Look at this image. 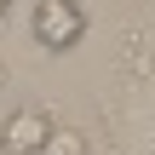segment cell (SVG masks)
Returning a JSON list of instances; mask_svg holds the SVG:
<instances>
[{
	"instance_id": "1",
	"label": "cell",
	"mask_w": 155,
	"mask_h": 155,
	"mask_svg": "<svg viewBox=\"0 0 155 155\" xmlns=\"http://www.w3.org/2000/svg\"><path fill=\"white\" fill-rule=\"evenodd\" d=\"M104 115L115 155H155V0L127 17L109 81H104Z\"/></svg>"
},
{
	"instance_id": "2",
	"label": "cell",
	"mask_w": 155,
	"mask_h": 155,
	"mask_svg": "<svg viewBox=\"0 0 155 155\" xmlns=\"http://www.w3.org/2000/svg\"><path fill=\"white\" fill-rule=\"evenodd\" d=\"M29 35H35L40 52H69V46H81V35H86V6H81V0H40Z\"/></svg>"
},
{
	"instance_id": "3",
	"label": "cell",
	"mask_w": 155,
	"mask_h": 155,
	"mask_svg": "<svg viewBox=\"0 0 155 155\" xmlns=\"http://www.w3.org/2000/svg\"><path fill=\"white\" fill-rule=\"evenodd\" d=\"M52 109L46 104H17L12 115H6V127H0V155H35L46 144V132H52Z\"/></svg>"
},
{
	"instance_id": "4",
	"label": "cell",
	"mask_w": 155,
	"mask_h": 155,
	"mask_svg": "<svg viewBox=\"0 0 155 155\" xmlns=\"http://www.w3.org/2000/svg\"><path fill=\"white\" fill-rule=\"evenodd\" d=\"M35 155H92V144H86V132H81V127H63V121H52L46 144H40Z\"/></svg>"
},
{
	"instance_id": "5",
	"label": "cell",
	"mask_w": 155,
	"mask_h": 155,
	"mask_svg": "<svg viewBox=\"0 0 155 155\" xmlns=\"http://www.w3.org/2000/svg\"><path fill=\"white\" fill-rule=\"evenodd\" d=\"M6 12H12V0H0V17H6Z\"/></svg>"
},
{
	"instance_id": "6",
	"label": "cell",
	"mask_w": 155,
	"mask_h": 155,
	"mask_svg": "<svg viewBox=\"0 0 155 155\" xmlns=\"http://www.w3.org/2000/svg\"><path fill=\"white\" fill-rule=\"evenodd\" d=\"M0 81H6V69H0Z\"/></svg>"
}]
</instances>
